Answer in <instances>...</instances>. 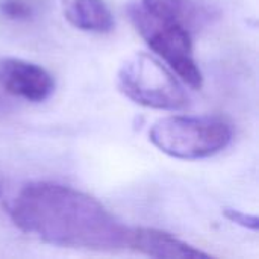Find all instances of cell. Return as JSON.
Wrapping results in <instances>:
<instances>
[{
  "label": "cell",
  "instance_id": "obj_1",
  "mask_svg": "<svg viewBox=\"0 0 259 259\" xmlns=\"http://www.w3.org/2000/svg\"><path fill=\"white\" fill-rule=\"evenodd\" d=\"M12 223L42 243L93 252L127 249L129 228L93 196L56 182L24 185L9 206Z\"/></svg>",
  "mask_w": 259,
  "mask_h": 259
},
{
  "label": "cell",
  "instance_id": "obj_2",
  "mask_svg": "<svg viewBox=\"0 0 259 259\" xmlns=\"http://www.w3.org/2000/svg\"><path fill=\"white\" fill-rule=\"evenodd\" d=\"M232 126L211 115H170L155 121L149 138L162 153L185 161L217 155L232 141Z\"/></svg>",
  "mask_w": 259,
  "mask_h": 259
},
{
  "label": "cell",
  "instance_id": "obj_3",
  "mask_svg": "<svg viewBox=\"0 0 259 259\" xmlns=\"http://www.w3.org/2000/svg\"><path fill=\"white\" fill-rule=\"evenodd\" d=\"M117 85L127 99L146 108L181 111L190 105V97L175 74L146 52L134 53L121 64Z\"/></svg>",
  "mask_w": 259,
  "mask_h": 259
},
{
  "label": "cell",
  "instance_id": "obj_4",
  "mask_svg": "<svg viewBox=\"0 0 259 259\" xmlns=\"http://www.w3.org/2000/svg\"><path fill=\"white\" fill-rule=\"evenodd\" d=\"M127 14L147 46L170 65L178 77L193 90H200L203 76L193 55V35L182 26L150 14L140 2L129 3Z\"/></svg>",
  "mask_w": 259,
  "mask_h": 259
},
{
  "label": "cell",
  "instance_id": "obj_5",
  "mask_svg": "<svg viewBox=\"0 0 259 259\" xmlns=\"http://www.w3.org/2000/svg\"><path fill=\"white\" fill-rule=\"evenodd\" d=\"M0 88L14 97L39 103L53 94L55 80L52 74L38 64L18 58H2Z\"/></svg>",
  "mask_w": 259,
  "mask_h": 259
},
{
  "label": "cell",
  "instance_id": "obj_6",
  "mask_svg": "<svg viewBox=\"0 0 259 259\" xmlns=\"http://www.w3.org/2000/svg\"><path fill=\"white\" fill-rule=\"evenodd\" d=\"M127 249H132L146 256L158 259H199L209 258L208 253L194 246L153 228H132L129 229Z\"/></svg>",
  "mask_w": 259,
  "mask_h": 259
},
{
  "label": "cell",
  "instance_id": "obj_7",
  "mask_svg": "<svg viewBox=\"0 0 259 259\" xmlns=\"http://www.w3.org/2000/svg\"><path fill=\"white\" fill-rule=\"evenodd\" d=\"M150 14L176 23L191 35L212 24L219 11L206 0H140Z\"/></svg>",
  "mask_w": 259,
  "mask_h": 259
},
{
  "label": "cell",
  "instance_id": "obj_8",
  "mask_svg": "<svg viewBox=\"0 0 259 259\" xmlns=\"http://www.w3.org/2000/svg\"><path fill=\"white\" fill-rule=\"evenodd\" d=\"M64 14L71 26L83 32L108 33L115 26L114 15L103 0H67Z\"/></svg>",
  "mask_w": 259,
  "mask_h": 259
},
{
  "label": "cell",
  "instance_id": "obj_9",
  "mask_svg": "<svg viewBox=\"0 0 259 259\" xmlns=\"http://www.w3.org/2000/svg\"><path fill=\"white\" fill-rule=\"evenodd\" d=\"M46 0H0V17L9 21H29L36 18Z\"/></svg>",
  "mask_w": 259,
  "mask_h": 259
},
{
  "label": "cell",
  "instance_id": "obj_10",
  "mask_svg": "<svg viewBox=\"0 0 259 259\" xmlns=\"http://www.w3.org/2000/svg\"><path fill=\"white\" fill-rule=\"evenodd\" d=\"M223 215L235 223V225H240L246 229H252V231H258L259 220L256 215H252V214H246L243 211H238V209H234V208H225L223 209Z\"/></svg>",
  "mask_w": 259,
  "mask_h": 259
}]
</instances>
